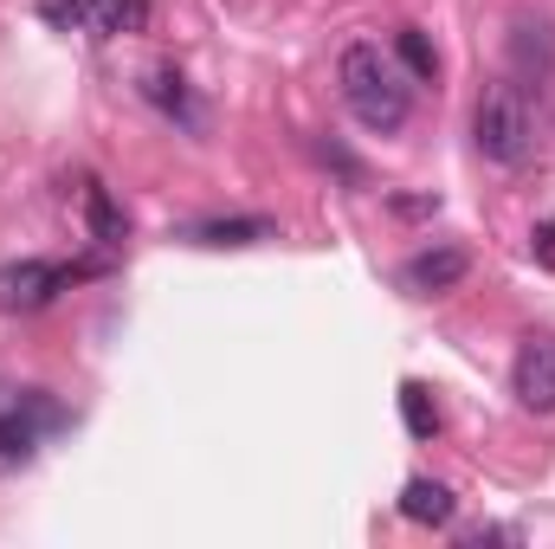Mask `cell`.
<instances>
[{"label":"cell","instance_id":"obj_16","mask_svg":"<svg viewBox=\"0 0 555 549\" xmlns=\"http://www.w3.org/2000/svg\"><path fill=\"white\" fill-rule=\"evenodd\" d=\"M465 544L485 549V544H524V531H504V524H478V531H465Z\"/></svg>","mask_w":555,"mask_h":549},{"label":"cell","instance_id":"obj_7","mask_svg":"<svg viewBox=\"0 0 555 549\" xmlns=\"http://www.w3.org/2000/svg\"><path fill=\"white\" fill-rule=\"evenodd\" d=\"M511 59H517L530 78H550V65H555L550 20H517V26H511Z\"/></svg>","mask_w":555,"mask_h":549},{"label":"cell","instance_id":"obj_1","mask_svg":"<svg viewBox=\"0 0 555 549\" xmlns=\"http://www.w3.org/2000/svg\"><path fill=\"white\" fill-rule=\"evenodd\" d=\"M336 78H343V104H349V117H356L362 130L395 137V130L408 124V111H414V85H408V72H401L395 52L356 39V46L343 52Z\"/></svg>","mask_w":555,"mask_h":549},{"label":"cell","instance_id":"obj_13","mask_svg":"<svg viewBox=\"0 0 555 549\" xmlns=\"http://www.w3.org/2000/svg\"><path fill=\"white\" fill-rule=\"evenodd\" d=\"M401 420H408V433H414V439H433V433H439V408H433V395H426L420 382L401 388Z\"/></svg>","mask_w":555,"mask_h":549},{"label":"cell","instance_id":"obj_11","mask_svg":"<svg viewBox=\"0 0 555 549\" xmlns=\"http://www.w3.org/2000/svg\"><path fill=\"white\" fill-rule=\"evenodd\" d=\"M33 446H39V426H33L20 408L0 413V478H7V472H20V465L33 459Z\"/></svg>","mask_w":555,"mask_h":549},{"label":"cell","instance_id":"obj_8","mask_svg":"<svg viewBox=\"0 0 555 549\" xmlns=\"http://www.w3.org/2000/svg\"><path fill=\"white\" fill-rule=\"evenodd\" d=\"M85 220H91V240L98 246H124L130 240V220H124V207L111 201L104 181H85Z\"/></svg>","mask_w":555,"mask_h":549},{"label":"cell","instance_id":"obj_4","mask_svg":"<svg viewBox=\"0 0 555 549\" xmlns=\"http://www.w3.org/2000/svg\"><path fill=\"white\" fill-rule=\"evenodd\" d=\"M511 395L530 413H555V336H524L511 362Z\"/></svg>","mask_w":555,"mask_h":549},{"label":"cell","instance_id":"obj_9","mask_svg":"<svg viewBox=\"0 0 555 549\" xmlns=\"http://www.w3.org/2000/svg\"><path fill=\"white\" fill-rule=\"evenodd\" d=\"M194 246H259V240H278L272 220H201L188 227Z\"/></svg>","mask_w":555,"mask_h":549},{"label":"cell","instance_id":"obj_12","mask_svg":"<svg viewBox=\"0 0 555 549\" xmlns=\"http://www.w3.org/2000/svg\"><path fill=\"white\" fill-rule=\"evenodd\" d=\"M149 104H162L168 117H181V124H194V104H188V85H181V72H149Z\"/></svg>","mask_w":555,"mask_h":549},{"label":"cell","instance_id":"obj_15","mask_svg":"<svg viewBox=\"0 0 555 549\" xmlns=\"http://www.w3.org/2000/svg\"><path fill=\"white\" fill-rule=\"evenodd\" d=\"M39 13H46V26H59V33H72V26H85V13H91V0H39Z\"/></svg>","mask_w":555,"mask_h":549},{"label":"cell","instance_id":"obj_2","mask_svg":"<svg viewBox=\"0 0 555 549\" xmlns=\"http://www.w3.org/2000/svg\"><path fill=\"white\" fill-rule=\"evenodd\" d=\"M472 142H478L485 162H504V168H517V162L537 155V111H530V98H524L517 78L485 85V98L472 111Z\"/></svg>","mask_w":555,"mask_h":549},{"label":"cell","instance_id":"obj_10","mask_svg":"<svg viewBox=\"0 0 555 549\" xmlns=\"http://www.w3.org/2000/svg\"><path fill=\"white\" fill-rule=\"evenodd\" d=\"M142 20H149V0H91V13H85V26H91L98 39L142 33Z\"/></svg>","mask_w":555,"mask_h":549},{"label":"cell","instance_id":"obj_3","mask_svg":"<svg viewBox=\"0 0 555 549\" xmlns=\"http://www.w3.org/2000/svg\"><path fill=\"white\" fill-rule=\"evenodd\" d=\"M72 278H78V272H65V266H52V259L0 266V310H7V317H20V310H46Z\"/></svg>","mask_w":555,"mask_h":549},{"label":"cell","instance_id":"obj_6","mask_svg":"<svg viewBox=\"0 0 555 549\" xmlns=\"http://www.w3.org/2000/svg\"><path fill=\"white\" fill-rule=\"evenodd\" d=\"M452 511H459V498H452L439 478H408V491H401V518H408V524L446 531V524H452Z\"/></svg>","mask_w":555,"mask_h":549},{"label":"cell","instance_id":"obj_5","mask_svg":"<svg viewBox=\"0 0 555 549\" xmlns=\"http://www.w3.org/2000/svg\"><path fill=\"white\" fill-rule=\"evenodd\" d=\"M465 272H472V259H465L459 246H426V253H414V259L401 266V284H408L414 297H439V291L465 284Z\"/></svg>","mask_w":555,"mask_h":549},{"label":"cell","instance_id":"obj_14","mask_svg":"<svg viewBox=\"0 0 555 549\" xmlns=\"http://www.w3.org/2000/svg\"><path fill=\"white\" fill-rule=\"evenodd\" d=\"M401 59H408V72H414V78H433V72H439V52L426 46V33H414V26L401 33Z\"/></svg>","mask_w":555,"mask_h":549}]
</instances>
